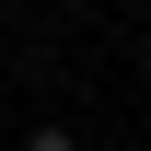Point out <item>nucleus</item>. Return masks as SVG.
I'll return each mask as SVG.
<instances>
[{"mask_svg": "<svg viewBox=\"0 0 151 151\" xmlns=\"http://www.w3.org/2000/svg\"><path fill=\"white\" fill-rule=\"evenodd\" d=\"M23 151H81V139H70V128H35V139H23Z\"/></svg>", "mask_w": 151, "mask_h": 151, "instance_id": "1", "label": "nucleus"}]
</instances>
